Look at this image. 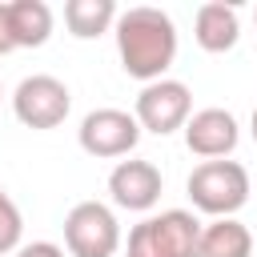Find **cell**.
<instances>
[{
  "mask_svg": "<svg viewBox=\"0 0 257 257\" xmlns=\"http://www.w3.org/2000/svg\"><path fill=\"white\" fill-rule=\"evenodd\" d=\"M116 56H120V68L141 80V84H153V80H165V72L173 68L177 60V24L169 12L161 8H149V4H137L128 12L116 16Z\"/></svg>",
  "mask_w": 257,
  "mask_h": 257,
  "instance_id": "cell-1",
  "label": "cell"
},
{
  "mask_svg": "<svg viewBox=\"0 0 257 257\" xmlns=\"http://www.w3.org/2000/svg\"><path fill=\"white\" fill-rule=\"evenodd\" d=\"M249 169L241 161H201L189 181H185V193L193 201L197 213L205 217H237L245 205H249Z\"/></svg>",
  "mask_w": 257,
  "mask_h": 257,
  "instance_id": "cell-2",
  "label": "cell"
},
{
  "mask_svg": "<svg viewBox=\"0 0 257 257\" xmlns=\"http://www.w3.org/2000/svg\"><path fill=\"white\" fill-rule=\"evenodd\" d=\"M201 221L193 209H165L128 229V257H201Z\"/></svg>",
  "mask_w": 257,
  "mask_h": 257,
  "instance_id": "cell-3",
  "label": "cell"
},
{
  "mask_svg": "<svg viewBox=\"0 0 257 257\" xmlns=\"http://www.w3.org/2000/svg\"><path fill=\"white\" fill-rule=\"evenodd\" d=\"M120 249V221L104 201H76L64 213L68 257H112Z\"/></svg>",
  "mask_w": 257,
  "mask_h": 257,
  "instance_id": "cell-4",
  "label": "cell"
},
{
  "mask_svg": "<svg viewBox=\"0 0 257 257\" xmlns=\"http://www.w3.org/2000/svg\"><path fill=\"white\" fill-rule=\"evenodd\" d=\"M68 108H72V92L60 76H48V72H32L16 84L12 92V112L24 128H60L68 120Z\"/></svg>",
  "mask_w": 257,
  "mask_h": 257,
  "instance_id": "cell-5",
  "label": "cell"
},
{
  "mask_svg": "<svg viewBox=\"0 0 257 257\" xmlns=\"http://www.w3.org/2000/svg\"><path fill=\"white\" fill-rule=\"evenodd\" d=\"M133 116H137V124L145 133L169 137V133H177V128L189 124V116H193V92H189L185 80H173V76L153 80V84H145L137 92Z\"/></svg>",
  "mask_w": 257,
  "mask_h": 257,
  "instance_id": "cell-6",
  "label": "cell"
},
{
  "mask_svg": "<svg viewBox=\"0 0 257 257\" xmlns=\"http://www.w3.org/2000/svg\"><path fill=\"white\" fill-rule=\"evenodd\" d=\"M141 124L128 108H92L80 128H76V141L88 157L96 161H116V157H128L137 145H141Z\"/></svg>",
  "mask_w": 257,
  "mask_h": 257,
  "instance_id": "cell-7",
  "label": "cell"
},
{
  "mask_svg": "<svg viewBox=\"0 0 257 257\" xmlns=\"http://www.w3.org/2000/svg\"><path fill=\"white\" fill-rule=\"evenodd\" d=\"M181 133H185V149L201 161H225L241 141V124L229 108H197Z\"/></svg>",
  "mask_w": 257,
  "mask_h": 257,
  "instance_id": "cell-8",
  "label": "cell"
},
{
  "mask_svg": "<svg viewBox=\"0 0 257 257\" xmlns=\"http://www.w3.org/2000/svg\"><path fill=\"white\" fill-rule=\"evenodd\" d=\"M161 189H165V177L153 161H116L108 173V197L116 209H128V213H149L161 201Z\"/></svg>",
  "mask_w": 257,
  "mask_h": 257,
  "instance_id": "cell-9",
  "label": "cell"
},
{
  "mask_svg": "<svg viewBox=\"0 0 257 257\" xmlns=\"http://www.w3.org/2000/svg\"><path fill=\"white\" fill-rule=\"evenodd\" d=\"M193 40L205 48V52H229L237 40H241V20H237V8L233 4H221V0H209L197 8L193 16Z\"/></svg>",
  "mask_w": 257,
  "mask_h": 257,
  "instance_id": "cell-10",
  "label": "cell"
},
{
  "mask_svg": "<svg viewBox=\"0 0 257 257\" xmlns=\"http://www.w3.org/2000/svg\"><path fill=\"white\" fill-rule=\"evenodd\" d=\"M8 24L16 48H40L52 36V8L44 0H8Z\"/></svg>",
  "mask_w": 257,
  "mask_h": 257,
  "instance_id": "cell-11",
  "label": "cell"
},
{
  "mask_svg": "<svg viewBox=\"0 0 257 257\" xmlns=\"http://www.w3.org/2000/svg\"><path fill=\"white\" fill-rule=\"evenodd\" d=\"M116 4L112 0H68L64 4V28L76 40H96L116 28Z\"/></svg>",
  "mask_w": 257,
  "mask_h": 257,
  "instance_id": "cell-12",
  "label": "cell"
},
{
  "mask_svg": "<svg viewBox=\"0 0 257 257\" xmlns=\"http://www.w3.org/2000/svg\"><path fill=\"white\" fill-rule=\"evenodd\" d=\"M201 257H253V233L237 217H217L201 229Z\"/></svg>",
  "mask_w": 257,
  "mask_h": 257,
  "instance_id": "cell-13",
  "label": "cell"
},
{
  "mask_svg": "<svg viewBox=\"0 0 257 257\" xmlns=\"http://www.w3.org/2000/svg\"><path fill=\"white\" fill-rule=\"evenodd\" d=\"M20 237H24V217H20L16 201L4 193V185H0V257L4 253H16L20 249Z\"/></svg>",
  "mask_w": 257,
  "mask_h": 257,
  "instance_id": "cell-14",
  "label": "cell"
},
{
  "mask_svg": "<svg viewBox=\"0 0 257 257\" xmlns=\"http://www.w3.org/2000/svg\"><path fill=\"white\" fill-rule=\"evenodd\" d=\"M12 257H64V245H56V241H28Z\"/></svg>",
  "mask_w": 257,
  "mask_h": 257,
  "instance_id": "cell-15",
  "label": "cell"
},
{
  "mask_svg": "<svg viewBox=\"0 0 257 257\" xmlns=\"http://www.w3.org/2000/svg\"><path fill=\"white\" fill-rule=\"evenodd\" d=\"M16 52V40H12V24H8V4H0V56Z\"/></svg>",
  "mask_w": 257,
  "mask_h": 257,
  "instance_id": "cell-16",
  "label": "cell"
},
{
  "mask_svg": "<svg viewBox=\"0 0 257 257\" xmlns=\"http://www.w3.org/2000/svg\"><path fill=\"white\" fill-rule=\"evenodd\" d=\"M249 133H253V141H257V108H253V116H249Z\"/></svg>",
  "mask_w": 257,
  "mask_h": 257,
  "instance_id": "cell-17",
  "label": "cell"
},
{
  "mask_svg": "<svg viewBox=\"0 0 257 257\" xmlns=\"http://www.w3.org/2000/svg\"><path fill=\"white\" fill-rule=\"evenodd\" d=\"M0 96H4V80H0Z\"/></svg>",
  "mask_w": 257,
  "mask_h": 257,
  "instance_id": "cell-18",
  "label": "cell"
},
{
  "mask_svg": "<svg viewBox=\"0 0 257 257\" xmlns=\"http://www.w3.org/2000/svg\"><path fill=\"white\" fill-rule=\"evenodd\" d=\"M253 20H257V16H253Z\"/></svg>",
  "mask_w": 257,
  "mask_h": 257,
  "instance_id": "cell-19",
  "label": "cell"
}]
</instances>
